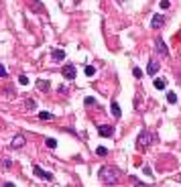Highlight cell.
Instances as JSON below:
<instances>
[{"label":"cell","instance_id":"1","mask_svg":"<svg viewBox=\"0 0 181 187\" xmlns=\"http://www.w3.org/2000/svg\"><path fill=\"white\" fill-rule=\"evenodd\" d=\"M100 181L106 185H116L120 181V171L116 167H110V165H106V167L100 169Z\"/></svg>","mask_w":181,"mask_h":187},{"label":"cell","instance_id":"2","mask_svg":"<svg viewBox=\"0 0 181 187\" xmlns=\"http://www.w3.org/2000/svg\"><path fill=\"white\" fill-rule=\"evenodd\" d=\"M155 140H157V136H155L153 132H149V130H143V132L139 134V142H136V146H139V149H146V146H151Z\"/></svg>","mask_w":181,"mask_h":187},{"label":"cell","instance_id":"21","mask_svg":"<svg viewBox=\"0 0 181 187\" xmlns=\"http://www.w3.org/2000/svg\"><path fill=\"white\" fill-rule=\"evenodd\" d=\"M19 84H20V85H27V84H29V77H27V75H19Z\"/></svg>","mask_w":181,"mask_h":187},{"label":"cell","instance_id":"17","mask_svg":"<svg viewBox=\"0 0 181 187\" xmlns=\"http://www.w3.org/2000/svg\"><path fill=\"white\" fill-rule=\"evenodd\" d=\"M84 73H85V75H88V77H92V75H94V73H96V69H94V67H92V65H85V69H84Z\"/></svg>","mask_w":181,"mask_h":187},{"label":"cell","instance_id":"12","mask_svg":"<svg viewBox=\"0 0 181 187\" xmlns=\"http://www.w3.org/2000/svg\"><path fill=\"white\" fill-rule=\"evenodd\" d=\"M153 84H155V88H157V90H165V88H167V81L163 80V77H157Z\"/></svg>","mask_w":181,"mask_h":187},{"label":"cell","instance_id":"26","mask_svg":"<svg viewBox=\"0 0 181 187\" xmlns=\"http://www.w3.org/2000/svg\"><path fill=\"white\" fill-rule=\"evenodd\" d=\"M10 165H12V163H10V161H8V159H4V161H2V167H4V169H8V167H10Z\"/></svg>","mask_w":181,"mask_h":187},{"label":"cell","instance_id":"6","mask_svg":"<svg viewBox=\"0 0 181 187\" xmlns=\"http://www.w3.org/2000/svg\"><path fill=\"white\" fill-rule=\"evenodd\" d=\"M63 75L67 77V80H73V77L77 75V71H75V65H71V63H67L65 67H63Z\"/></svg>","mask_w":181,"mask_h":187},{"label":"cell","instance_id":"8","mask_svg":"<svg viewBox=\"0 0 181 187\" xmlns=\"http://www.w3.org/2000/svg\"><path fill=\"white\" fill-rule=\"evenodd\" d=\"M25 142H27V140H25V136H23V134H16V136L12 138L10 146H12V149H23V146H25Z\"/></svg>","mask_w":181,"mask_h":187},{"label":"cell","instance_id":"23","mask_svg":"<svg viewBox=\"0 0 181 187\" xmlns=\"http://www.w3.org/2000/svg\"><path fill=\"white\" fill-rule=\"evenodd\" d=\"M39 88H41V90H49V81L41 80V81H39Z\"/></svg>","mask_w":181,"mask_h":187},{"label":"cell","instance_id":"10","mask_svg":"<svg viewBox=\"0 0 181 187\" xmlns=\"http://www.w3.org/2000/svg\"><path fill=\"white\" fill-rule=\"evenodd\" d=\"M51 57H53L55 61H63V59H65V51H61V49H53V51H51Z\"/></svg>","mask_w":181,"mask_h":187},{"label":"cell","instance_id":"22","mask_svg":"<svg viewBox=\"0 0 181 187\" xmlns=\"http://www.w3.org/2000/svg\"><path fill=\"white\" fill-rule=\"evenodd\" d=\"M159 6H161L163 10H167V8L171 6V2H169V0H161V4H159Z\"/></svg>","mask_w":181,"mask_h":187},{"label":"cell","instance_id":"9","mask_svg":"<svg viewBox=\"0 0 181 187\" xmlns=\"http://www.w3.org/2000/svg\"><path fill=\"white\" fill-rule=\"evenodd\" d=\"M163 25H165V16H163V14H155L153 20H151V27H153V29H161Z\"/></svg>","mask_w":181,"mask_h":187},{"label":"cell","instance_id":"28","mask_svg":"<svg viewBox=\"0 0 181 187\" xmlns=\"http://www.w3.org/2000/svg\"><path fill=\"white\" fill-rule=\"evenodd\" d=\"M179 39H181V35H179Z\"/></svg>","mask_w":181,"mask_h":187},{"label":"cell","instance_id":"27","mask_svg":"<svg viewBox=\"0 0 181 187\" xmlns=\"http://www.w3.org/2000/svg\"><path fill=\"white\" fill-rule=\"evenodd\" d=\"M118 2H124V0H118Z\"/></svg>","mask_w":181,"mask_h":187},{"label":"cell","instance_id":"4","mask_svg":"<svg viewBox=\"0 0 181 187\" xmlns=\"http://www.w3.org/2000/svg\"><path fill=\"white\" fill-rule=\"evenodd\" d=\"M33 171H35V175H37V177H41V179H47V181L53 179V175H51L49 171H45V169H41L39 165H35V167H33Z\"/></svg>","mask_w":181,"mask_h":187},{"label":"cell","instance_id":"14","mask_svg":"<svg viewBox=\"0 0 181 187\" xmlns=\"http://www.w3.org/2000/svg\"><path fill=\"white\" fill-rule=\"evenodd\" d=\"M25 108H27V110H35V108H37V102H35V100H31V98H29L27 102H25Z\"/></svg>","mask_w":181,"mask_h":187},{"label":"cell","instance_id":"3","mask_svg":"<svg viewBox=\"0 0 181 187\" xmlns=\"http://www.w3.org/2000/svg\"><path fill=\"white\" fill-rule=\"evenodd\" d=\"M155 49H157V53H161L163 57H167V55H169V49H167V45H165V41H163V39H157V41H155Z\"/></svg>","mask_w":181,"mask_h":187},{"label":"cell","instance_id":"7","mask_svg":"<svg viewBox=\"0 0 181 187\" xmlns=\"http://www.w3.org/2000/svg\"><path fill=\"white\" fill-rule=\"evenodd\" d=\"M98 132H100V136H112V134H114V126L112 124H102L100 128H98Z\"/></svg>","mask_w":181,"mask_h":187},{"label":"cell","instance_id":"15","mask_svg":"<svg viewBox=\"0 0 181 187\" xmlns=\"http://www.w3.org/2000/svg\"><path fill=\"white\" fill-rule=\"evenodd\" d=\"M167 102H169V104H177V94L169 92V94H167Z\"/></svg>","mask_w":181,"mask_h":187},{"label":"cell","instance_id":"19","mask_svg":"<svg viewBox=\"0 0 181 187\" xmlns=\"http://www.w3.org/2000/svg\"><path fill=\"white\" fill-rule=\"evenodd\" d=\"M132 73H134L136 80H140V77H143V69H140V67H134V69H132Z\"/></svg>","mask_w":181,"mask_h":187},{"label":"cell","instance_id":"16","mask_svg":"<svg viewBox=\"0 0 181 187\" xmlns=\"http://www.w3.org/2000/svg\"><path fill=\"white\" fill-rule=\"evenodd\" d=\"M39 118L41 120H53V114H51V112H39Z\"/></svg>","mask_w":181,"mask_h":187},{"label":"cell","instance_id":"5","mask_svg":"<svg viewBox=\"0 0 181 187\" xmlns=\"http://www.w3.org/2000/svg\"><path fill=\"white\" fill-rule=\"evenodd\" d=\"M159 67H161V63H159L157 59H151L149 65H146V73H149V75H157Z\"/></svg>","mask_w":181,"mask_h":187},{"label":"cell","instance_id":"13","mask_svg":"<svg viewBox=\"0 0 181 187\" xmlns=\"http://www.w3.org/2000/svg\"><path fill=\"white\" fill-rule=\"evenodd\" d=\"M29 4H33V6H35V12H39V14L45 10V8H43V4L39 2V0H29Z\"/></svg>","mask_w":181,"mask_h":187},{"label":"cell","instance_id":"25","mask_svg":"<svg viewBox=\"0 0 181 187\" xmlns=\"http://www.w3.org/2000/svg\"><path fill=\"white\" fill-rule=\"evenodd\" d=\"M0 77H6V67L0 63Z\"/></svg>","mask_w":181,"mask_h":187},{"label":"cell","instance_id":"24","mask_svg":"<svg viewBox=\"0 0 181 187\" xmlns=\"http://www.w3.org/2000/svg\"><path fill=\"white\" fill-rule=\"evenodd\" d=\"M96 153H98V155H102V157H104V155H108V151H106V149H104V146H98V149H96Z\"/></svg>","mask_w":181,"mask_h":187},{"label":"cell","instance_id":"11","mask_svg":"<svg viewBox=\"0 0 181 187\" xmlns=\"http://www.w3.org/2000/svg\"><path fill=\"white\" fill-rule=\"evenodd\" d=\"M110 110H112V114H114V118H120V116H122V112H120V106H118V102H112V104H110Z\"/></svg>","mask_w":181,"mask_h":187},{"label":"cell","instance_id":"18","mask_svg":"<svg viewBox=\"0 0 181 187\" xmlns=\"http://www.w3.org/2000/svg\"><path fill=\"white\" fill-rule=\"evenodd\" d=\"M47 146H49V149H55V146H57V140H55V138H47Z\"/></svg>","mask_w":181,"mask_h":187},{"label":"cell","instance_id":"29","mask_svg":"<svg viewBox=\"0 0 181 187\" xmlns=\"http://www.w3.org/2000/svg\"><path fill=\"white\" fill-rule=\"evenodd\" d=\"M179 181H181V179H179Z\"/></svg>","mask_w":181,"mask_h":187},{"label":"cell","instance_id":"20","mask_svg":"<svg viewBox=\"0 0 181 187\" xmlns=\"http://www.w3.org/2000/svg\"><path fill=\"white\" fill-rule=\"evenodd\" d=\"M84 102H85V106H94V104H96V98H92V96H88V98H85Z\"/></svg>","mask_w":181,"mask_h":187}]
</instances>
